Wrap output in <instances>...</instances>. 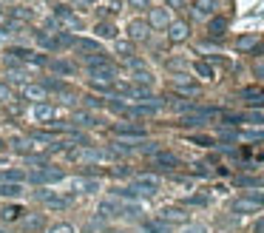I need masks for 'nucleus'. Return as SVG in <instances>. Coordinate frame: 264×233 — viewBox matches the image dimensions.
<instances>
[{"mask_svg": "<svg viewBox=\"0 0 264 233\" xmlns=\"http://www.w3.org/2000/svg\"><path fill=\"white\" fill-rule=\"evenodd\" d=\"M264 208V190H244L239 199L230 202V211L233 213H256Z\"/></svg>", "mask_w": 264, "mask_h": 233, "instance_id": "f257e3e1", "label": "nucleus"}, {"mask_svg": "<svg viewBox=\"0 0 264 233\" xmlns=\"http://www.w3.org/2000/svg\"><path fill=\"white\" fill-rule=\"evenodd\" d=\"M29 179L34 185H54V182H63L65 179V171L57 165H37L29 171Z\"/></svg>", "mask_w": 264, "mask_h": 233, "instance_id": "f03ea898", "label": "nucleus"}, {"mask_svg": "<svg viewBox=\"0 0 264 233\" xmlns=\"http://www.w3.org/2000/svg\"><path fill=\"white\" fill-rule=\"evenodd\" d=\"M34 199L43 202L46 208H54V211H65L71 205V197H57L54 190H34Z\"/></svg>", "mask_w": 264, "mask_h": 233, "instance_id": "7ed1b4c3", "label": "nucleus"}, {"mask_svg": "<svg viewBox=\"0 0 264 233\" xmlns=\"http://www.w3.org/2000/svg\"><path fill=\"white\" fill-rule=\"evenodd\" d=\"M165 102L162 100H145V102H131V105H125V114L128 116H150L157 114L159 108H162Z\"/></svg>", "mask_w": 264, "mask_h": 233, "instance_id": "20e7f679", "label": "nucleus"}, {"mask_svg": "<svg viewBox=\"0 0 264 233\" xmlns=\"http://www.w3.org/2000/svg\"><path fill=\"white\" fill-rule=\"evenodd\" d=\"M131 188H134L136 193H142V197H150V193L159 190V176H154V174L134 176V185H131Z\"/></svg>", "mask_w": 264, "mask_h": 233, "instance_id": "39448f33", "label": "nucleus"}, {"mask_svg": "<svg viewBox=\"0 0 264 233\" xmlns=\"http://www.w3.org/2000/svg\"><path fill=\"white\" fill-rule=\"evenodd\" d=\"M68 188H71V193H94V190H100V182L94 179V176H74V179H68Z\"/></svg>", "mask_w": 264, "mask_h": 233, "instance_id": "423d86ee", "label": "nucleus"}, {"mask_svg": "<svg viewBox=\"0 0 264 233\" xmlns=\"http://www.w3.org/2000/svg\"><path fill=\"white\" fill-rule=\"evenodd\" d=\"M114 137L145 139V137H148V131H145V125H139V123H117L114 125Z\"/></svg>", "mask_w": 264, "mask_h": 233, "instance_id": "0eeeda50", "label": "nucleus"}, {"mask_svg": "<svg viewBox=\"0 0 264 233\" xmlns=\"http://www.w3.org/2000/svg\"><path fill=\"white\" fill-rule=\"evenodd\" d=\"M46 225H49V222H46V213H26V216L20 219L23 233H43Z\"/></svg>", "mask_w": 264, "mask_h": 233, "instance_id": "6e6552de", "label": "nucleus"}, {"mask_svg": "<svg viewBox=\"0 0 264 233\" xmlns=\"http://www.w3.org/2000/svg\"><path fill=\"white\" fill-rule=\"evenodd\" d=\"M128 37H131V43H145V40L150 37L148 20H131L128 23Z\"/></svg>", "mask_w": 264, "mask_h": 233, "instance_id": "1a4fd4ad", "label": "nucleus"}, {"mask_svg": "<svg viewBox=\"0 0 264 233\" xmlns=\"http://www.w3.org/2000/svg\"><path fill=\"white\" fill-rule=\"evenodd\" d=\"M187 37H191V26H187L185 20H171V26H168V40H171V43H185Z\"/></svg>", "mask_w": 264, "mask_h": 233, "instance_id": "9d476101", "label": "nucleus"}, {"mask_svg": "<svg viewBox=\"0 0 264 233\" xmlns=\"http://www.w3.org/2000/svg\"><path fill=\"white\" fill-rule=\"evenodd\" d=\"M157 219L168 222L171 227H173V225H187V213H185V208H162Z\"/></svg>", "mask_w": 264, "mask_h": 233, "instance_id": "9b49d317", "label": "nucleus"}, {"mask_svg": "<svg viewBox=\"0 0 264 233\" xmlns=\"http://www.w3.org/2000/svg\"><path fill=\"white\" fill-rule=\"evenodd\" d=\"M54 20H60L63 26H68V29H83V20H80L68 6H57V9H54Z\"/></svg>", "mask_w": 264, "mask_h": 233, "instance_id": "f8f14e48", "label": "nucleus"}, {"mask_svg": "<svg viewBox=\"0 0 264 233\" xmlns=\"http://www.w3.org/2000/svg\"><path fill=\"white\" fill-rule=\"evenodd\" d=\"M148 26L150 29H168L171 26V15H168V9H148Z\"/></svg>", "mask_w": 264, "mask_h": 233, "instance_id": "ddd939ff", "label": "nucleus"}, {"mask_svg": "<svg viewBox=\"0 0 264 233\" xmlns=\"http://www.w3.org/2000/svg\"><path fill=\"white\" fill-rule=\"evenodd\" d=\"M23 100H31V102H37V105H43V102L49 100V91H46L40 83H37V86H29V83H26V86H23Z\"/></svg>", "mask_w": 264, "mask_h": 233, "instance_id": "4468645a", "label": "nucleus"}, {"mask_svg": "<svg viewBox=\"0 0 264 233\" xmlns=\"http://www.w3.org/2000/svg\"><path fill=\"white\" fill-rule=\"evenodd\" d=\"M122 208H125V205H122L120 199H105V202L97 208V213H100L102 219H114V216H122Z\"/></svg>", "mask_w": 264, "mask_h": 233, "instance_id": "2eb2a0df", "label": "nucleus"}, {"mask_svg": "<svg viewBox=\"0 0 264 233\" xmlns=\"http://www.w3.org/2000/svg\"><path fill=\"white\" fill-rule=\"evenodd\" d=\"M154 168H162V171H173V168H179V157L171 151H159L157 157H154Z\"/></svg>", "mask_w": 264, "mask_h": 233, "instance_id": "dca6fc26", "label": "nucleus"}, {"mask_svg": "<svg viewBox=\"0 0 264 233\" xmlns=\"http://www.w3.org/2000/svg\"><path fill=\"white\" fill-rule=\"evenodd\" d=\"M193 15L210 20L216 15V0H193Z\"/></svg>", "mask_w": 264, "mask_h": 233, "instance_id": "f3484780", "label": "nucleus"}, {"mask_svg": "<svg viewBox=\"0 0 264 233\" xmlns=\"http://www.w3.org/2000/svg\"><path fill=\"white\" fill-rule=\"evenodd\" d=\"M168 100H171L168 105H171L173 111H182V114H193V111L199 108L193 100H185V97H168Z\"/></svg>", "mask_w": 264, "mask_h": 233, "instance_id": "a211bd4d", "label": "nucleus"}, {"mask_svg": "<svg viewBox=\"0 0 264 233\" xmlns=\"http://www.w3.org/2000/svg\"><path fill=\"white\" fill-rule=\"evenodd\" d=\"M77 51L83 54V57H94V54H105V51H102V46L97 43V40H77Z\"/></svg>", "mask_w": 264, "mask_h": 233, "instance_id": "6ab92c4d", "label": "nucleus"}, {"mask_svg": "<svg viewBox=\"0 0 264 233\" xmlns=\"http://www.w3.org/2000/svg\"><path fill=\"white\" fill-rule=\"evenodd\" d=\"M207 31H210V37H216V40L224 37V31H228V20H224V17H210V20H207Z\"/></svg>", "mask_w": 264, "mask_h": 233, "instance_id": "aec40b11", "label": "nucleus"}, {"mask_svg": "<svg viewBox=\"0 0 264 233\" xmlns=\"http://www.w3.org/2000/svg\"><path fill=\"white\" fill-rule=\"evenodd\" d=\"M23 216H26V211H23L20 205H6V208L0 211V219H3V222H20Z\"/></svg>", "mask_w": 264, "mask_h": 233, "instance_id": "412c9836", "label": "nucleus"}, {"mask_svg": "<svg viewBox=\"0 0 264 233\" xmlns=\"http://www.w3.org/2000/svg\"><path fill=\"white\" fill-rule=\"evenodd\" d=\"M71 123L80 125V128H91V125H97V116H94L91 111H74Z\"/></svg>", "mask_w": 264, "mask_h": 233, "instance_id": "4be33fe9", "label": "nucleus"}, {"mask_svg": "<svg viewBox=\"0 0 264 233\" xmlns=\"http://www.w3.org/2000/svg\"><path fill=\"white\" fill-rule=\"evenodd\" d=\"M142 230L145 233H171L173 227L168 222H162V219H148V222H142Z\"/></svg>", "mask_w": 264, "mask_h": 233, "instance_id": "5701e85b", "label": "nucleus"}, {"mask_svg": "<svg viewBox=\"0 0 264 233\" xmlns=\"http://www.w3.org/2000/svg\"><path fill=\"white\" fill-rule=\"evenodd\" d=\"M12 148H15L17 153H23V157H34V142H31V139L15 137L12 139Z\"/></svg>", "mask_w": 264, "mask_h": 233, "instance_id": "b1692460", "label": "nucleus"}, {"mask_svg": "<svg viewBox=\"0 0 264 233\" xmlns=\"http://www.w3.org/2000/svg\"><path fill=\"white\" fill-rule=\"evenodd\" d=\"M236 51H256V46H258V40H256V34H242V37H236Z\"/></svg>", "mask_w": 264, "mask_h": 233, "instance_id": "393cba45", "label": "nucleus"}, {"mask_svg": "<svg viewBox=\"0 0 264 233\" xmlns=\"http://www.w3.org/2000/svg\"><path fill=\"white\" fill-rule=\"evenodd\" d=\"M23 193V182H0V197L6 199H15Z\"/></svg>", "mask_w": 264, "mask_h": 233, "instance_id": "a878e982", "label": "nucleus"}, {"mask_svg": "<svg viewBox=\"0 0 264 233\" xmlns=\"http://www.w3.org/2000/svg\"><path fill=\"white\" fill-rule=\"evenodd\" d=\"M131 83H134V86H142V88H150L154 77H150V71H148V68H136V71H134V77H131Z\"/></svg>", "mask_w": 264, "mask_h": 233, "instance_id": "bb28decb", "label": "nucleus"}, {"mask_svg": "<svg viewBox=\"0 0 264 233\" xmlns=\"http://www.w3.org/2000/svg\"><path fill=\"white\" fill-rule=\"evenodd\" d=\"M34 40H37L40 46H43V49H49V51L60 49V46H57V37H51L49 31H34Z\"/></svg>", "mask_w": 264, "mask_h": 233, "instance_id": "cd10ccee", "label": "nucleus"}, {"mask_svg": "<svg viewBox=\"0 0 264 233\" xmlns=\"http://www.w3.org/2000/svg\"><path fill=\"white\" fill-rule=\"evenodd\" d=\"M242 123H253V125H264V108H247L242 114Z\"/></svg>", "mask_w": 264, "mask_h": 233, "instance_id": "c85d7f7f", "label": "nucleus"}, {"mask_svg": "<svg viewBox=\"0 0 264 233\" xmlns=\"http://www.w3.org/2000/svg\"><path fill=\"white\" fill-rule=\"evenodd\" d=\"M40 86H43L46 91H57V94H68V86H65L63 80H57V77H49V80H43Z\"/></svg>", "mask_w": 264, "mask_h": 233, "instance_id": "c756f323", "label": "nucleus"}, {"mask_svg": "<svg viewBox=\"0 0 264 233\" xmlns=\"http://www.w3.org/2000/svg\"><path fill=\"white\" fill-rule=\"evenodd\" d=\"M34 116H37V120H43V123H51V120L57 116V111L51 108L49 102H43V105H37V108H34Z\"/></svg>", "mask_w": 264, "mask_h": 233, "instance_id": "7c9ffc66", "label": "nucleus"}, {"mask_svg": "<svg viewBox=\"0 0 264 233\" xmlns=\"http://www.w3.org/2000/svg\"><path fill=\"white\" fill-rule=\"evenodd\" d=\"M6 57H9V63H15V60H29V57H31V51H29V49H23V46H12V49L6 51Z\"/></svg>", "mask_w": 264, "mask_h": 233, "instance_id": "2f4dec72", "label": "nucleus"}, {"mask_svg": "<svg viewBox=\"0 0 264 233\" xmlns=\"http://www.w3.org/2000/svg\"><path fill=\"white\" fill-rule=\"evenodd\" d=\"M49 66L54 74H74V66L68 60H49Z\"/></svg>", "mask_w": 264, "mask_h": 233, "instance_id": "473e14b6", "label": "nucleus"}, {"mask_svg": "<svg viewBox=\"0 0 264 233\" xmlns=\"http://www.w3.org/2000/svg\"><path fill=\"white\" fill-rule=\"evenodd\" d=\"M114 51L120 54L122 60H131V57H134V43H131V40H120V43L114 46Z\"/></svg>", "mask_w": 264, "mask_h": 233, "instance_id": "72a5a7b5", "label": "nucleus"}, {"mask_svg": "<svg viewBox=\"0 0 264 233\" xmlns=\"http://www.w3.org/2000/svg\"><path fill=\"white\" fill-rule=\"evenodd\" d=\"M242 97H244L247 102H253V105H256V102H264V91H261V88H256V86L244 88V91H242Z\"/></svg>", "mask_w": 264, "mask_h": 233, "instance_id": "f704fd0d", "label": "nucleus"}, {"mask_svg": "<svg viewBox=\"0 0 264 233\" xmlns=\"http://www.w3.org/2000/svg\"><path fill=\"white\" fill-rule=\"evenodd\" d=\"M196 74H199L202 80H213L216 74H213V66H210V63H207V60H199V63H196Z\"/></svg>", "mask_w": 264, "mask_h": 233, "instance_id": "c9c22d12", "label": "nucleus"}, {"mask_svg": "<svg viewBox=\"0 0 264 233\" xmlns=\"http://www.w3.org/2000/svg\"><path fill=\"white\" fill-rule=\"evenodd\" d=\"M23 179H26V174L17 171V168H9V171L0 174V182H23Z\"/></svg>", "mask_w": 264, "mask_h": 233, "instance_id": "e433bc0d", "label": "nucleus"}, {"mask_svg": "<svg viewBox=\"0 0 264 233\" xmlns=\"http://www.w3.org/2000/svg\"><path fill=\"white\" fill-rule=\"evenodd\" d=\"M97 37H105V40H114L117 37V29H114V23H97Z\"/></svg>", "mask_w": 264, "mask_h": 233, "instance_id": "4c0bfd02", "label": "nucleus"}, {"mask_svg": "<svg viewBox=\"0 0 264 233\" xmlns=\"http://www.w3.org/2000/svg\"><path fill=\"white\" fill-rule=\"evenodd\" d=\"M173 86H176V88H182V91H191V94L196 91V88H199L193 80H187L185 74H176V77H173Z\"/></svg>", "mask_w": 264, "mask_h": 233, "instance_id": "58836bf2", "label": "nucleus"}, {"mask_svg": "<svg viewBox=\"0 0 264 233\" xmlns=\"http://www.w3.org/2000/svg\"><path fill=\"white\" fill-rule=\"evenodd\" d=\"M86 66H88V71H91V68H102V66H111V60H108L105 54H94V57H86Z\"/></svg>", "mask_w": 264, "mask_h": 233, "instance_id": "ea45409f", "label": "nucleus"}, {"mask_svg": "<svg viewBox=\"0 0 264 233\" xmlns=\"http://www.w3.org/2000/svg\"><path fill=\"white\" fill-rule=\"evenodd\" d=\"M54 137H57V134L54 131H31V142H43V145H49V142H54Z\"/></svg>", "mask_w": 264, "mask_h": 233, "instance_id": "a19ab883", "label": "nucleus"}, {"mask_svg": "<svg viewBox=\"0 0 264 233\" xmlns=\"http://www.w3.org/2000/svg\"><path fill=\"white\" fill-rule=\"evenodd\" d=\"M239 139H244V142H264V131L247 128V131H242V134H239Z\"/></svg>", "mask_w": 264, "mask_h": 233, "instance_id": "79ce46f5", "label": "nucleus"}, {"mask_svg": "<svg viewBox=\"0 0 264 233\" xmlns=\"http://www.w3.org/2000/svg\"><path fill=\"white\" fill-rule=\"evenodd\" d=\"M139 197H142V193H136L134 188H114V199H128V202L134 199V202H136Z\"/></svg>", "mask_w": 264, "mask_h": 233, "instance_id": "37998d69", "label": "nucleus"}, {"mask_svg": "<svg viewBox=\"0 0 264 233\" xmlns=\"http://www.w3.org/2000/svg\"><path fill=\"white\" fill-rule=\"evenodd\" d=\"M57 46H77V37L71 31H57Z\"/></svg>", "mask_w": 264, "mask_h": 233, "instance_id": "c03bdc74", "label": "nucleus"}, {"mask_svg": "<svg viewBox=\"0 0 264 233\" xmlns=\"http://www.w3.org/2000/svg\"><path fill=\"white\" fill-rule=\"evenodd\" d=\"M139 151L148 153V157H157V153L162 151V148H159V142H142V145H139Z\"/></svg>", "mask_w": 264, "mask_h": 233, "instance_id": "a18cd8bd", "label": "nucleus"}, {"mask_svg": "<svg viewBox=\"0 0 264 233\" xmlns=\"http://www.w3.org/2000/svg\"><path fill=\"white\" fill-rule=\"evenodd\" d=\"M219 137L224 139V142H233V139H239V131H233V128H224V125H221V128H219Z\"/></svg>", "mask_w": 264, "mask_h": 233, "instance_id": "49530a36", "label": "nucleus"}, {"mask_svg": "<svg viewBox=\"0 0 264 233\" xmlns=\"http://www.w3.org/2000/svg\"><path fill=\"white\" fill-rule=\"evenodd\" d=\"M49 233H74V227L68 225V222H57V225H51Z\"/></svg>", "mask_w": 264, "mask_h": 233, "instance_id": "de8ad7c7", "label": "nucleus"}, {"mask_svg": "<svg viewBox=\"0 0 264 233\" xmlns=\"http://www.w3.org/2000/svg\"><path fill=\"white\" fill-rule=\"evenodd\" d=\"M83 105H86V108H100L102 100H100V97H94V94H86V97H83Z\"/></svg>", "mask_w": 264, "mask_h": 233, "instance_id": "09e8293b", "label": "nucleus"}, {"mask_svg": "<svg viewBox=\"0 0 264 233\" xmlns=\"http://www.w3.org/2000/svg\"><path fill=\"white\" fill-rule=\"evenodd\" d=\"M9 80H12V83H20V86H26V74L17 71V68H9Z\"/></svg>", "mask_w": 264, "mask_h": 233, "instance_id": "8fccbe9b", "label": "nucleus"}, {"mask_svg": "<svg viewBox=\"0 0 264 233\" xmlns=\"http://www.w3.org/2000/svg\"><path fill=\"white\" fill-rule=\"evenodd\" d=\"M185 205H193V208H202V205H207V197H199V193H196V197H187V199H185Z\"/></svg>", "mask_w": 264, "mask_h": 233, "instance_id": "3c124183", "label": "nucleus"}, {"mask_svg": "<svg viewBox=\"0 0 264 233\" xmlns=\"http://www.w3.org/2000/svg\"><path fill=\"white\" fill-rule=\"evenodd\" d=\"M12 15H15V20H31V17H34V15L29 12V9H15Z\"/></svg>", "mask_w": 264, "mask_h": 233, "instance_id": "603ef678", "label": "nucleus"}, {"mask_svg": "<svg viewBox=\"0 0 264 233\" xmlns=\"http://www.w3.org/2000/svg\"><path fill=\"white\" fill-rule=\"evenodd\" d=\"M29 63H34V66H49V57H46V54H31Z\"/></svg>", "mask_w": 264, "mask_h": 233, "instance_id": "864d4df0", "label": "nucleus"}, {"mask_svg": "<svg viewBox=\"0 0 264 233\" xmlns=\"http://www.w3.org/2000/svg\"><path fill=\"white\" fill-rule=\"evenodd\" d=\"M131 9H150V0H128Z\"/></svg>", "mask_w": 264, "mask_h": 233, "instance_id": "5fc2aeb1", "label": "nucleus"}, {"mask_svg": "<svg viewBox=\"0 0 264 233\" xmlns=\"http://www.w3.org/2000/svg\"><path fill=\"white\" fill-rule=\"evenodd\" d=\"M193 174L196 176H210V171H207V165H193Z\"/></svg>", "mask_w": 264, "mask_h": 233, "instance_id": "6e6d98bb", "label": "nucleus"}, {"mask_svg": "<svg viewBox=\"0 0 264 233\" xmlns=\"http://www.w3.org/2000/svg\"><path fill=\"white\" fill-rule=\"evenodd\" d=\"M193 142H196V145H213V139L210 137H193Z\"/></svg>", "mask_w": 264, "mask_h": 233, "instance_id": "4d7b16f0", "label": "nucleus"}, {"mask_svg": "<svg viewBox=\"0 0 264 233\" xmlns=\"http://www.w3.org/2000/svg\"><path fill=\"white\" fill-rule=\"evenodd\" d=\"M0 100H12V91H9V86H3V83H0Z\"/></svg>", "mask_w": 264, "mask_h": 233, "instance_id": "13d9d810", "label": "nucleus"}, {"mask_svg": "<svg viewBox=\"0 0 264 233\" xmlns=\"http://www.w3.org/2000/svg\"><path fill=\"white\" fill-rule=\"evenodd\" d=\"M185 233H207V230H205L202 225H187V227H185Z\"/></svg>", "mask_w": 264, "mask_h": 233, "instance_id": "bf43d9fd", "label": "nucleus"}, {"mask_svg": "<svg viewBox=\"0 0 264 233\" xmlns=\"http://www.w3.org/2000/svg\"><path fill=\"white\" fill-rule=\"evenodd\" d=\"M165 3H168V6H171V9H182V6H185V3H187V0H165Z\"/></svg>", "mask_w": 264, "mask_h": 233, "instance_id": "052dcab7", "label": "nucleus"}, {"mask_svg": "<svg viewBox=\"0 0 264 233\" xmlns=\"http://www.w3.org/2000/svg\"><path fill=\"white\" fill-rule=\"evenodd\" d=\"M253 233H264V216L256 219V225H253Z\"/></svg>", "mask_w": 264, "mask_h": 233, "instance_id": "680f3d73", "label": "nucleus"}, {"mask_svg": "<svg viewBox=\"0 0 264 233\" xmlns=\"http://www.w3.org/2000/svg\"><path fill=\"white\" fill-rule=\"evenodd\" d=\"M3 145H6V142H3V139H0V151H3Z\"/></svg>", "mask_w": 264, "mask_h": 233, "instance_id": "e2e57ef3", "label": "nucleus"}, {"mask_svg": "<svg viewBox=\"0 0 264 233\" xmlns=\"http://www.w3.org/2000/svg\"><path fill=\"white\" fill-rule=\"evenodd\" d=\"M0 233H3V230H0Z\"/></svg>", "mask_w": 264, "mask_h": 233, "instance_id": "0e129e2a", "label": "nucleus"}]
</instances>
